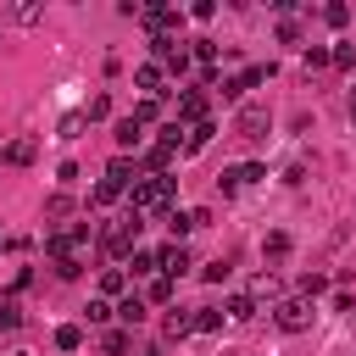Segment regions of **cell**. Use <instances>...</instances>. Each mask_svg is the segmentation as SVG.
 <instances>
[{
	"label": "cell",
	"instance_id": "cell-16",
	"mask_svg": "<svg viewBox=\"0 0 356 356\" xmlns=\"http://www.w3.org/2000/svg\"><path fill=\"white\" fill-rule=\"evenodd\" d=\"M222 317H228V312H217V306H200V312H195V328H200V334H217V328H222Z\"/></svg>",
	"mask_w": 356,
	"mask_h": 356
},
{
	"label": "cell",
	"instance_id": "cell-13",
	"mask_svg": "<svg viewBox=\"0 0 356 356\" xmlns=\"http://www.w3.org/2000/svg\"><path fill=\"white\" fill-rule=\"evenodd\" d=\"M172 156H178V150H172V145H161V139H156V145L145 150V161H150V172H167V167H172Z\"/></svg>",
	"mask_w": 356,
	"mask_h": 356
},
{
	"label": "cell",
	"instance_id": "cell-32",
	"mask_svg": "<svg viewBox=\"0 0 356 356\" xmlns=\"http://www.w3.org/2000/svg\"><path fill=\"white\" fill-rule=\"evenodd\" d=\"M167 72H178V78H184V72H189V50H172V56H167Z\"/></svg>",
	"mask_w": 356,
	"mask_h": 356
},
{
	"label": "cell",
	"instance_id": "cell-11",
	"mask_svg": "<svg viewBox=\"0 0 356 356\" xmlns=\"http://www.w3.org/2000/svg\"><path fill=\"white\" fill-rule=\"evenodd\" d=\"M111 139H117V145H122V150H139V139H145V128H139V122H134V117H122V122H117V128H111Z\"/></svg>",
	"mask_w": 356,
	"mask_h": 356
},
{
	"label": "cell",
	"instance_id": "cell-33",
	"mask_svg": "<svg viewBox=\"0 0 356 356\" xmlns=\"http://www.w3.org/2000/svg\"><path fill=\"white\" fill-rule=\"evenodd\" d=\"M134 273H156V250H134Z\"/></svg>",
	"mask_w": 356,
	"mask_h": 356
},
{
	"label": "cell",
	"instance_id": "cell-37",
	"mask_svg": "<svg viewBox=\"0 0 356 356\" xmlns=\"http://www.w3.org/2000/svg\"><path fill=\"white\" fill-rule=\"evenodd\" d=\"M189 11H195V22H211V17H217V6H211V0H195Z\"/></svg>",
	"mask_w": 356,
	"mask_h": 356
},
{
	"label": "cell",
	"instance_id": "cell-26",
	"mask_svg": "<svg viewBox=\"0 0 356 356\" xmlns=\"http://www.w3.org/2000/svg\"><path fill=\"white\" fill-rule=\"evenodd\" d=\"M323 289H328V278H323V273H306V278H300V295H306V300H312V295H323Z\"/></svg>",
	"mask_w": 356,
	"mask_h": 356
},
{
	"label": "cell",
	"instance_id": "cell-40",
	"mask_svg": "<svg viewBox=\"0 0 356 356\" xmlns=\"http://www.w3.org/2000/svg\"><path fill=\"white\" fill-rule=\"evenodd\" d=\"M289 250V234H267V256H284Z\"/></svg>",
	"mask_w": 356,
	"mask_h": 356
},
{
	"label": "cell",
	"instance_id": "cell-25",
	"mask_svg": "<svg viewBox=\"0 0 356 356\" xmlns=\"http://www.w3.org/2000/svg\"><path fill=\"white\" fill-rule=\"evenodd\" d=\"M83 117H89V122H100V117H111V100H106V95H95V100L83 106Z\"/></svg>",
	"mask_w": 356,
	"mask_h": 356
},
{
	"label": "cell",
	"instance_id": "cell-38",
	"mask_svg": "<svg viewBox=\"0 0 356 356\" xmlns=\"http://www.w3.org/2000/svg\"><path fill=\"white\" fill-rule=\"evenodd\" d=\"M328 56H334V67H350V61H356V50H350V44H334Z\"/></svg>",
	"mask_w": 356,
	"mask_h": 356
},
{
	"label": "cell",
	"instance_id": "cell-23",
	"mask_svg": "<svg viewBox=\"0 0 356 356\" xmlns=\"http://www.w3.org/2000/svg\"><path fill=\"white\" fill-rule=\"evenodd\" d=\"M323 22H328V28H345V22H350V6H339V0L323 6Z\"/></svg>",
	"mask_w": 356,
	"mask_h": 356
},
{
	"label": "cell",
	"instance_id": "cell-20",
	"mask_svg": "<svg viewBox=\"0 0 356 356\" xmlns=\"http://www.w3.org/2000/svg\"><path fill=\"white\" fill-rule=\"evenodd\" d=\"M117 317H122L128 328H134V323H145V300H139V295H128V300L117 306Z\"/></svg>",
	"mask_w": 356,
	"mask_h": 356
},
{
	"label": "cell",
	"instance_id": "cell-24",
	"mask_svg": "<svg viewBox=\"0 0 356 356\" xmlns=\"http://www.w3.org/2000/svg\"><path fill=\"white\" fill-rule=\"evenodd\" d=\"M83 122H89L83 111H67V117H61V139H78V134H83Z\"/></svg>",
	"mask_w": 356,
	"mask_h": 356
},
{
	"label": "cell",
	"instance_id": "cell-34",
	"mask_svg": "<svg viewBox=\"0 0 356 356\" xmlns=\"http://www.w3.org/2000/svg\"><path fill=\"white\" fill-rule=\"evenodd\" d=\"M200 278H206V284H222V278H228V261H211V267H200Z\"/></svg>",
	"mask_w": 356,
	"mask_h": 356
},
{
	"label": "cell",
	"instance_id": "cell-7",
	"mask_svg": "<svg viewBox=\"0 0 356 356\" xmlns=\"http://www.w3.org/2000/svg\"><path fill=\"white\" fill-rule=\"evenodd\" d=\"M156 267H161V278H178V273H189V250L184 245H161L156 250Z\"/></svg>",
	"mask_w": 356,
	"mask_h": 356
},
{
	"label": "cell",
	"instance_id": "cell-28",
	"mask_svg": "<svg viewBox=\"0 0 356 356\" xmlns=\"http://www.w3.org/2000/svg\"><path fill=\"white\" fill-rule=\"evenodd\" d=\"M239 184H245V178H239V167H228V172H217V189H222V195H234Z\"/></svg>",
	"mask_w": 356,
	"mask_h": 356
},
{
	"label": "cell",
	"instance_id": "cell-21",
	"mask_svg": "<svg viewBox=\"0 0 356 356\" xmlns=\"http://www.w3.org/2000/svg\"><path fill=\"white\" fill-rule=\"evenodd\" d=\"M56 345H61V350H78V345H83V328H78V323H61V328H56Z\"/></svg>",
	"mask_w": 356,
	"mask_h": 356
},
{
	"label": "cell",
	"instance_id": "cell-10",
	"mask_svg": "<svg viewBox=\"0 0 356 356\" xmlns=\"http://www.w3.org/2000/svg\"><path fill=\"white\" fill-rule=\"evenodd\" d=\"M211 134H217V122H211V117H206V122H195V128L184 134V156H195V150H206V145H211Z\"/></svg>",
	"mask_w": 356,
	"mask_h": 356
},
{
	"label": "cell",
	"instance_id": "cell-14",
	"mask_svg": "<svg viewBox=\"0 0 356 356\" xmlns=\"http://www.w3.org/2000/svg\"><path fill=\"white\" fill-rule=\"evenodd\" d=\"M228 317H234V323H250V317H256V295H234V300H228Z\"/></svg>",
	"mask_w": 356,
	"mask_h": 356
},
{
	"label": "cell",
	"instance_id": "cell-30",
	"mask_svg": "<svg viewBox=\"0 0 356 356\" xmlns=\"http://www.w3.org/2000/svg\"><path fill=\"white\" fill-rule=\"evenodd\" d=\"M122 350H128V334L111 328V334H106V356H122Z\"/></svg>",
	"mask_w": 356,
	"mask_h": 356
},
{
	"label": "cell",
	"instance_id": "cell-9",
	"mask_svg": "<svg viewBox=\"0 0 356 356\" xmlns=\"http://www.w3.org/2000/svg\"><path fill=\"white\" fill-rule=\"evenodd\" d=\"M134 83L145 89V100H161V67H156V61H145V67L134 72Z\"/></svg>",
	"mask_w": 356,
	"mask_h": 356
},
{
	"label": "cell",
	"instance_id": "cell-39",
	"mask_svg": "<svg viewBox=\"0 0 356 356\" xmlns=\"http://www.w3.org/2000/svg\"><path fill=\"white\" fill-rule=\"evenodd\" d=\"M67 206H72L67 195H50V206H44V217H67Z\"/></svg>",
	"mask_w": 356,
	"mask_h": 356
},
{
	"label": "cell",
	"instance_id": "cell-5",
	"mask_svg": "<svg viewBox=\"0 0 356 356\" xmlns=\"http://www.w3.org/2000/svg\"><path fill=\"white\" fill-rule=\"evenodd\" d=\"M172 122H189V128H195V122H206V95H200V89H184V95H178V117H172Z\"/></svg>",
	"mask_w": 356,
	"mask_h": 356
},
{
	"label": "cell",
	"instance_id": "cell-27",
	"mask_svg": "<svg viewBox=\"0 0 356 356\" xmlns=\"http://www.w3.org/2000/svg\"><path fill=\"white\" fill-rule=\"evenodd\" d=\"M156 111H161V106H156V100H139V106H134V122H139V128H145V122H156Z\"/></svg>",
	"mask_w": 356,
	"mask_h": 356
},
{
	"label": "cell",
	"instance_id": "cell-17",
	"mask_svg": "<svg viewBox=\"0 0 356 356\" xmlns=\"http://www.w3.org/2000/svg\"><path fill=\"white\" fill-rule=\"evenodd\" d=\"M17 323H22V306H17V295H6L0 300V334H11Z\"/></svg>",
	"mask_w": 356,
	"mask_h": 356
},
{
	"label": "cell",
	"instance_id": "cell-6",
	"mask_svg": "<svg viewBox=\"0 0 356 356\" xmlns=\"http://www.w3.org/2000/svg\"><path fill=\"white\" fill-rule=\"evenodd\" d=\"M234 128H239L245 139H261V134H267V106H239Z\"/></svg>",
	"mask_w": 356,
	"mask_h": 356
},
{
	"label": "cell",
	"instance_id": "cell-29",
	"mask_svg": "<svg viewBox=\"0 0 356 356\" xmlns=\"http://www.w3.org/2000/svg\"><path fill=\"white\" fill-rule=\"evenodd\" d=\"M250 295H278V273H261V278L250 284Z\"/></svg>",
	"mask_w": 356,
	"mask_h": 356
},
{
	"label": "cell",
	"instance_id": "cell-15",
	"mask_svg": "<svg viewBox=\"0 0 356 356\" xmlns=\"http://www.w3.org/2000/svg\"><path fill=\"white\" fill-rule=\"evenodd\" d=\"M184 334H195V317L189 312H167V339H184Z\"/></svg>",
	"mask_w": 356,
	"mask_h": 356
},
{
	"label": "cell",
	"instance_id": "cell-12",
	"mask_svg": "<svg viewBox=\"0 0 356 356\" xmlns=\"http://www.w3.org/2000/svg\"><path fill=\"white\" fill-rule=\"evenodd\" d=\"M106 184L128 189V184H134V161H128V156H111V167H106Z\"/></svg>",
	"mask_w": 356,
	"mask_h": 356
},
{
	"label": "cell",
	"instance_id": "cell-35",
	"mask_svg": "<svg viewBox=\"0 0 356 356\" xmlns=\"http://www.w3.org/2000/svg\"><path fill=\"white\" fill-rule=\"evenodd\" d=\"M150 300H161V306H167V300H172V278H156V284H150Z\"/></svg>",
	"mask_w": 356,
	"mask_h": 356
},
{
	"label": "cell",
	"instance_id": "cell-3",
	"mask_svg": "<svg viewBox=\"0 0 356 356\" xmlns=\"http://www.w3.org/2000/svg\"><path fill=\"white\" fill-rule=\"evenodd\" d=\"M273 317H278L284 334H300V328H312V300H306V295H289V300L273 306Z\"/></svg>",
	"mask_w": 356,
	"mask_h": 356
},
{
	"label": "cell",
	"instance_id": "cell-1",
	"mask_svg": "<svg viewBox=\"0 0 356 356\" xmlns=\"http://www.w3.org/2000/svg\"><path fill=\"white\" fill-rule=\"evenodd\" d=\"M167 206H172V178L167 172L134 178V217H161Z\"/></svg>",
	"mask_w": 356,
	"mask_h": 356
},
{
	"label": "cell",
	"instance_id": "cell-41",
	"mask_svg": "<svg viewBox=\"0 0 356 356\" xmlns=\"http://www.w3.org/2000/svg\"><path fill=\"white\" fill-rule=\"evenodd\" d=\"M350 122H356V89H350Z\"/></svg>",
	"mask_w": 356,
	"mask_h": 356
},
{
	"label": "cell",
	"instance_id": "cell-2",
	"mask_svg": "<svg viewBox=\"0 0 356 356\" xmlns=\"http://www.w3.org/2000/svg\"><path fill=\"white\" fill-rule=\"evenodd\" d=\"M139 228H145V217H134V211L117 217V222H106V228H100V250H106V256H128V250L139 245Z\"/></svg>",
	"mask_w": 356,
	"mask_h": 356
},
{
	"label": "cell",
	"instance_id": "cell-22",
	"mask_svg": "<svg viewBox=\"0 0 356 356\" xmlns=\"http://www.w3.org/2000/svg\"><path fill=\"white\" fill-rule=\"evenodd\" d=\"M323 67H334V56L323 44H306V72H323Z\"/></svg>",
	"mask_w": 356,
	"mask_h": 356
},
{
	"label": "cell",
	"instance_id": "cell-19",
	"mask_svg": "<svg viewBox=\"0 0 356 356\" xmlns=\"http://www.w3.org/2000/svg\"><path fill=\"white\" fill-rule=\"evenodd\" d=\"M122 284H128L122 267H106V273H100V295H122Z\"/></svg>",
	"mask_w": 356,
	"mask_h": 356
},
{
	"label": "cell",
	"instance_id": "cell-31",
	"mask_svg": "<svg viewBox=\"0 0 356 356\" xmlns=\"http://www.w3.org/2000/svg\"><path fill=\"white\" fill-rule=\"evenodd\" d=\"M6 17H11V22H39V6H11Z\"/></svg>",
	"mask_w": 356,
	"mask_h": 356
},
{
	"label": "cell",
	"instance_id": "cell-18",
	"mask_svg": "<svg viewBox=\"0 0 356 356\" xmlns=\"http://www.w3.org/2000/svg\"><path fill=\"white\" fill-rule=\"evenodd\" d=\"M189 56H195V61L211 72V61H217V44H211V39H189Z\"/></svg>",
	"mask_w": 356,
	"mask_h": 356
},
{
	"label": "cell",
	"instance_id": "cell-36",
	"mask_svg": "<svg viewBox=\"0 0 356 356\" xmlns=\"http://www.w3.org/2000/svg\"><path fill=\"white\" fill-rule=\"evenodd\" d=\"M83 317H89V323H106V317H111V306H106V300H89V306H83Z\"/></svg>",
	"mask_w": 356,
	"mask_h": 356
},
{
	"label": "cell",
	"instance_id": "cell-4",
	"mask_svg": "<svg viewBox=\"0 0 356 356\" xmlns=\"http://www.w3.org/2000/svg\"><path fill=\"white\" fill-rule=\"evenodd\" d=\"M83 239H89V222H78V228H61V234H50V239H44V250H50L56 261H67V256H72V250H78Z\"/></svg>",
	"mask_w": 356,
	"mask_h": 356
},
{
	"label": "cell",
	"instance_id": "cell-8",
	"mask_svg": "<svg viewBox=\"0 0 356 356\" xmlns=\"http://www.w3.org/2000/svg\"><path fill=\"white\" fill-rule=\"evenodd\" d=\"M33 156H39V145H33V139H11V145L0 150V161H6V167H28Z\"/></svg>",
	"mask_w": 356,
	"mask_h": 356
}]
</instances>
